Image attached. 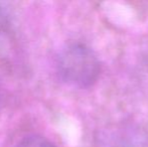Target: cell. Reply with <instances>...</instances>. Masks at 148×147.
<instances>
[{
    "instance_id": "6da1fadb",
    "label": "cell",
    "mask_w": 148,
    "mask_h": 147,
    "mask_svg": "<svg viewBox=\"0 0 148 147\" xmlns=\"http://www.w3.org/2000/svg\"><path fill=\"white\" fill-rule=\"evenodd\" d=\"M57 72L60 80L66 85L86 89L98 81L101 65L91 47L75 41L60 49L57 57Z\"/></svg>"
},
{
    "instance_id": "7a4b0ae2",
    "label": "cell",
    "mask_w": 148,
    "mask_h": 147,
    "mask_svg": "<svg viewBox=\"0 0 148 147\" xmlns=\"http://www.w3.org/2000/svg\"><path fill=\"white\" fill-rule=\"evenodd\" d=\"M15 147H57L49 139L40 135H27L20 139Z\"/></svg>"
}]
</instances>
